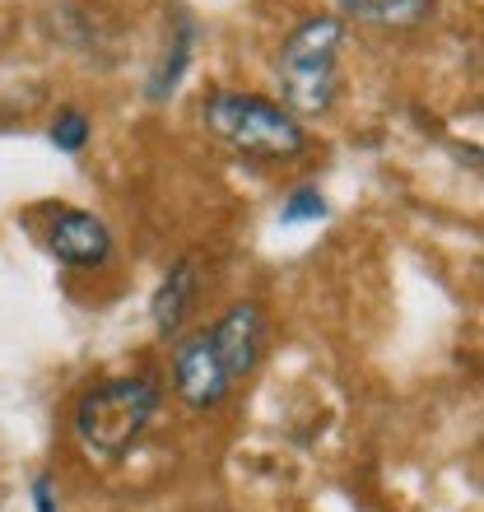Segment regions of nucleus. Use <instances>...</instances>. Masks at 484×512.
<instances>
[{"instance_id":"nucleus-5","label":"nucleus","mask_w":484,"mask_h":512,"mask_svg":"<svg viewBox=\"0 0 484 512\" xmlns=\"http://www.w3.org/2000/svg\"><path fill=\"white\" fill-rule=\"evenodd\" d=\"M205 336L215 345L219 364L229 368V378L238 382V378H247L252 364L261 359V345H266V312L256 308V303H233Z\"/></svg>"},{"instance_id":"nucleus-10","label":"nucleus","mask_w":484,"mask_h":512,"mask_svg":"<svg viewBox=\"0 0 484 512\" xmlns=\"http://www.w3.org/2000/svg\"><path fill=\"white\" fill-rule=\"evenodd\" d=\"M52 145L61 149V154H80L84 149V140H89V117L84 112H75V108H66V112H56V122H52Z\"/></svg>"},{"instance_id":"nucleus-3","label":"nucleus","mask_w":484,"mask_h":512,"mask_svg":"<svg viewBox=\"0 0 484 512\" xmlns=\"http://www.w3.org/2000/svg\"><path fill=\"white\" fill-rule=\"evenodd\" d=\"M205 126L238 154L252 159H294L308 149V131L284 103L261 94H215L205 103Z\"/></svg>"},{"instance_id":"nucleus-2","label":"nucleus","mask_w":484,"mask_h":512,"mask_svg":"<svg viewBox=\"0 0 484 512\" xmlns=\"http://www.w3.org/2000/svg\"><path fill=\"white\" fill-rule=\"evenodd\" d=\"M159 415V387L149 378H108L89 387L75 410V438L94 461H121Z\"/></svg>"},{"instance_id":"nucleus-7","label":"nucleus","mask_w":484,"mask_h":512,"mask_svg":"<svg viewBox=\"0 0 484 512\" xmlns=\"http://www.w3.org/2000/svg\"><path fill=\"white\" fill-rule=\"evenodd\" d=\"M191 303H196V261H177V266L163 275L159 294H154V326H159L163 336H173Z\"/></svg>"},{"instance_id":"nucleus-8","label":"nucleus","mask_w":484,"mask_h":512,"mask_svg":"<svg viewBox=\"0 0 484 512\" xmlns=\"http://www.w3.org/2000/svg\"><path fill=\"white\" fill-rule=\"evenodd\" d=\"M345 14L363 19V24H382V28H410L429 14L433 0H336Z\"/></svg>"},{"instance_id":"nucleus-9","label":"nucleus","mask_w":484,"mask_h":512,"mask_svg":"<svg viewBox=\"0 0 484 512\" xmlns=\"http://www.w3.org/2000/svg\"><path fill=\"white\" fill-rule=\"evenodd\" d=\"M187 56H191V28L182 24V28L173 33V52L163 56V70L154 75V84H149V94H154V98L168 94V89H173V84L182 80V70H187Z\"/></svg>"},{"instance_id":"nucleus-11","label":"nucleus","mask_w":484,"mask_h":512,"mask_svg":"<svg viewBox=\"0 0 484 512\" xmlns=\"http://www.w3.org/2000/svg\"><path fill=\"white\" fill-rule=\"evenodd\" d=\"M322 215H326V205H322V196H317L312 187L294 191L289 205H284V224H308V219H322Z\"/></svg>"},{"instance_id":"nucleus-4","label":"nucleus","mask_w":484,"mask_h":512,"mask_svg":"<svg viewBox=\"0 0 484 512\" xmlns=\"http://www.w3.org/2000/svg\"><path fill=\"white\" fill-rule=\"evenodd\" d=\"M173 378H177V391H182V401H187L191 410H210V405H219L233 391L229 368L219 364V354H215V345H210L205 331L191 336L187 345L177 350Z\"/></svg>"},{"instance_id":"nucleus-12","label":"nucleus","mask_w":484,"mask_h":512,"mask_svg":"<svg viewBox=\"0 0 484 512\" xmlns=\"http://www.w3.org/2000/svg\"><path fill=\"white\" fill-rule=\"evenodd\" d=\"M33 503H38V512H56V503H52V485H47V480H33Z\"/></svg>"},{"instance_id":"nucleus-1","label":"nucleus","mask_w":484,"mask_h":512,"mask_svg":"<svg viewBox=\"0 0 484 512\" xmlns=\"http://www.w3.org/2000/svg\"><path fill=\"white\" fill-rule=\"evenodd\" d=\"M340 42H345V24L336 14H317V19H303V24L280 42V56H275V80H280V94L289 103V112H303V117H322L331 103H336L340 89Z\"/></svg>"},{"instance_id":"nucleus-6","label":"nucleus","mask_w":484,"mask_h":512,"mask_svg":"<svg viewBox=\"0 0 484 512\" xmlns=\"http://www.w3.org/2000/svg\"><path fill=\"white\" fill-rule=\"evenodd\" d=\"M47 247H52V256L61 266L94 270L112 256V233H108V224L98 215H89V210H61V215L52 219Z\"/></svg>"}]
</instances>
